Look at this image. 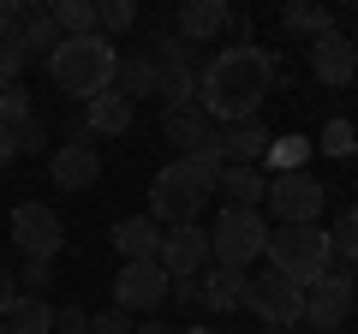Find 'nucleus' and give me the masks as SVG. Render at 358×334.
Instances as JSON below:
<instances>
[{"mask_svg":"<svg viewBox=\"0 0 358 334\" xmlns=\"http://www.w3.org/2000/svg\"><path fill=\"white\" fill-rule=\"evenodd\" d=\"M54 334H90V317L78 305H60L54 310Z\"/></svg>","mask_w":358,"mask_h":334,"instance_id":"obj_34","label":"nucleus"},{"mask_svg":"<svg viewBox=\"0 0 358 334\" xmlns=\"http://www.w3.org/2000/svg\"><path fill=\"white\" fill-rule=\"evenodd\" d=\"M305 155H310L305 138H275L263 161H275V173H305Z\"/></svg>","mask_w":358,"mask_h":334,"instance_id":"obj_29","label":"nucleus"},{"mask_svg":"<svg viewBox=\"0 0 358 334\" xmlns=\"http://www.w3.org/2000/svg\"><path fill=\"white\" fill-rule=\"evenodd\" d=\"M352 36H358V18H352Z\"/></svg>","mask_w":358,"mask_h":334,"instance_id":"obj_43","label":"nucleus"},{"mask_svg":"<svg viewBox=\"0 0 358 334\" xmlns=\"http://www.w3.org/2000/svg\"><path fill=\"white\" fill-rule=\"evenodd\" d=\"M24 286L42 298V286H48V263H24Z\"/></svg>","mask_w":358,"mask_h":334,"instance_id":"obj_37","label":"nucleus"},{"mask_svg":"<svg viewBox=\"0 0 358 334\" xmlns=\"http://www.w3.org/2000/svg\"><path fill=\"white\" fill-rule=\"evenodd\" d=\"M215 197H227L233 209H257L268 197V180L257 173V167H221L215 173Z\"/></svg>","mask_w":358,"mask_h":334,"instance_id":"obj_17","label":"nucleus"},{"mask_svg":"<svg viewBox=\"0 0 358 334\" xmlns=\"http://www.w3.org/2000/svg\"><path fill=\"white\" fill-rule=\"evenodd\" d=\"M48 180L60 191H90L102 180V155L84 150V143H60V150H48Z\"/></svg>","mask_w":358,"mask_h":334,"instance_id":"obj_13","label":"nucleus"},{"mask_svg":"<svg viewBox=\"0 0 358 334\" xmlns=\"http://www.w3.org/2000/svg\"><path fill=\"white\" fill-rule=\"evenodd\" d=\"M13 155H18V150H13V131H6V126H0V167H6V161H13Z\"/></svg>","mask_w":358,"mask_h":334,"instance_id":"obj_39","label":"nucleus"},{"mask_svg":"<svg viewBox=\"0 0 358 334\" xmlns=\"http://www.w3.org/2000/svg\"><path fill=\"white\" fill-rule=\"evenodd\" d=\"M90 334H131V317L126 310H102V317H90Z\"/></svg>","mask_w":358,"mask_h":334,"instance_id":"obj_35","label":"nucleus"},{"mask_svg":"<svg viewBox=\"0 0 358 334\" xmlns=\"http://www.w3.org/2000/svg\"><path fill=\"white\" fill-rule=\"evenodd\" d=\"M215 143H221V161L227 167H257L268 155V143H275V131L263 119H245V126H221Z\"/></svg>","mask_w":358,"mask_h":334,"instance_id":"obj_14","label":"nucleus"},{"mask_svg":"<svg viewBox=\"0 0 358 334\" xmlns=\"http://www.w3.org/2000/svg\"><path fill=\"white\" fill-rule=\"evenodd\" d=\"M281 24L293 30V36L317 42V36H329V30H334V13H322V6H310V0H293V6L281 13Z\"/></svg>","mask_w":358,"mask_h":334,"instance_id":"obj_24","label":"nucleus"},{"mask_svg":"<svg viewBox=\"0 0 358 334\" xmlns=\"http://www.w3.org/2000/svg\"><path fill=\"white\" fill-rule=\"evenodd\" d=\"M13 150H18V155H48V126H42L36 114L18 119V126H13Z\"/></svg>","mask_w":358,"mask_h":334,"instance_id":"obj_31","label":"nucleus"},{"mask_svg":"<svg viewBox=\"0 0 358 334\" xmlns=\"http://www.w3.org/2000/svg\"><path fill=\"white\" fill-rule=\"evenodd\" d=\"M322 150H329V155H346V150H358V131L346 126V119H329V131H322Z\"/></svg>","mask_w":358,"mask_h":334,"instance_id":"obj_33","label":"nucleus"},{"mask_svg":"<svg viewBox=\"0 0 358 334\" xmlns=\"http://www.w3.org/2000/svg\"><path fill=\"white\" fill-rule=\"evenodd\" d=\"M84 126L90 138H120V131H131V102L126 96H96V102H84Z\"/></svg>","mask_w":358,"mask_h":334,"instance_id":"obj_18","label":"nucleus"},{"mask_svg":"<svg viewBox=\"0 0 358 334\" xmlns=\"http://www.w3.org/2000/svg\"><path fill=\"white\" fill-rule=\"evenodd\" d=\"M329 239H334V257L352 269V263H358V203H346V209H341V221H334Z\"/></svg>","mask_w":358,"mask_h":334,"instance_id":"obj_28","label":"nucleus"},{"mask_svg":"<svg viewBox=\"0 0 358 334\" xmlns=\"http://www.w3.org/2000/svg\"><path fill=\"white\" fill-rule=\"evenodd\" d=\"M245 310H257L263 328H293V322H305V286H293L275 269L245 275Z\"/></svg>","mask_w":358,"mask_h":334,"instance_id":"obj_6","label":"nucleus"},{"mask_svg":"<svg viewBox=\"0 0 358 334\" xmlns=\"http://www.w3.org/2000/svg\"><path fill=\"white\" fill-rule=\"evenodd\" d=\"M131 24H138V6L131 0H96V36H120Z\"/></svg>","mask_w":358,"mask_h":334,"instance_id":"obj_27","label":"nucleus"},{"mask_svg":"<svg viewBox=\"0 0 358 334\" xmlns=\"http://www.w3.org/2000/svg\"><path fill=\"white\" fill-rule=\"evenodd\" d=\"M263 334H287V328H263Z\"/></svg>","mask_w":358,"mask_h":334,"instance_id":"obj_42","label":"nucleus"},{"mask_svg":"<svg viewBox=\"0 0 358 334\" xmlns=\"http://www.w3.org/2000/svg\"><path fill=\"white\" fill-rule=\"evenodd\" d=\"M13 30H18V42H24V54H42V60H48V54H54V42H60V24H54V13H48V6H24Z\"/></svg>","mask_w":358,"mask_h":334,"instance_id":"obj_20","label":"nucleus"},{"mask_svg":"<svg viewBox=\"0 0 358 334\" xmlns=\"http://www.w3.org/2000/svg\"><path fill=\"white\" fill-rule=\"evenodd\" d=\"M346 317H352V275L346 269H329L322 281L305 286V322L317 334H334Z\"/></svg>","mask_w":358,"mask_h":334,"instance_id":"obj_9","label":"nucleus"},{"mask_svg":"<svg viewBox=\"0 0 358 334\" xmlns=\"http://www.w3.org/2000/svg\"><path fill=\"white\" fill-rule=\"evenodd\" d=\"M18 119H30V96H24V84H0V126L13 131Z\"/></svg>","mask_w":358,"mask_h":334,"instance_id":"obj_32","label":"nucleus"},{"mask_svg":"<svg viewBox=\"0 0 358 334\" xmlns=\"http://www.w3.org/2000/svg\"><path fill=\"white\" fill-rule=\"evenodd\" d=\"M167 298H173V305H203V286H197V275L173 281V286H167Z\"/></svg>","mask_w":358,"mask_h":334,"instance_id":"obj_36","label":"nucleus"},{"mask_svg":"<svg viewBox=\"0 0 358 334\" xmlns=\"http://www.w3.org/2000/svg\"><path fill=\"white\" fill-rule=\"evenodd\" d=\"M114 251L126 263H155V257H162V227H155L150 215H126L114 227Z\"/></svg>","mask_w":358,"mask_h":334,"instance_id":"obj_16","label":"nucleus"},{"mask_svg":"<svg viewBox=\"0 0 358 334\" xmlns=\"http://www.w3.org/2000/svg\"><path fill=\"white\" fill-rule=\"evenodd\" d=\"M150 66H197V72H203V60H197V48L185 36H173V30H155V42H150Z\"/></svg>","mask_w":358,"mask_h":334,"instance_id":"obj_26","label":"nucleus"},{"mask_svg":"<svg viewBox=\"0 0 358 334\" xmlns=\"http://www.w3.org/2000/svg\"><path fill=\"white\" fill-rule=\"evenodd\" d=\"M167 269L162 263H120L114 275V310H162L167 305Z\"/></svg>","mask_w":358,"mask_h":334,"instance_id":"obj_10","label":"nucleus"},{"mask_svg":"<svg viewBox=\"0 0 358 334\" xmlns=\"http://www.w3.org/2000/svg\"><path fill=\"white\" fill-rule=\"evenodd\" d=\"M268 90H275V60H268V48H257V42L221 48L215 60L197 72V102H203V114L221 119V126L257 119V108L268 102Z\"/></svg>","mask_w":358,"mask_h":334,"instance_id":"obj_1","label":"nucleus"},{"mask_svg":"<svg viewBox=\"0 0 358 334\" xmlns=\"http://www.w3.org/2000/svg\"><path fill=\"white\" fill-rule=\"evenodd\" d=\"M131 334H179V328H162V322H143V328H131Z\"/></svg>","mask_w":358,"mask_h":334,"instance_id":"obj_40","label":"nucleus"},{"mask_svg":"<svg viewBox=\"0 0 358 334\" xmlns=\"http://www.w3.org/2000/svg\"><path fill=\"white\" fill-rule=\"evenodd\" d=\"M233 24V13H227V0H185L179 6V24H173V36H185L197 48V42H209V36H221V30Z\"/></svg>","mask_w":358,"mask_h":334,"instance_id":"obj_15","label":"nucleus"},{"mask_svg":"<svg viewBox=\"0 0 358 334\" xmlns=\"http://www.w3.org/2000/svg\"><path fill=\"white\" fill-rule=\"evenodd\" d=\"M155 102H162V114L197 102V66H155Z\"/></svg>","mask_w":358,"mask_h":334,"instance_id":"obj_21","label":"nucleus"},{"mask_svg":"<svg viewBox=\"0 0 358 334\" xmlns=\"http://www.w3.org/2000/svg\"><path fill=\"white\" fill-rule=\"evenodd\" d=\"M0 322H6V334H54V305L36 298V293H24V298H13V310Z\"/></svg>","mask_w":358,"mask_h":334,"instance_id":"obj_22","label":"nucleus"},{"mask_svg":"<svg viewBox=\"0 0 358 334\" xmlns=\"http://www.w3.org/2000/svg\"><path fill=\"white\" fill-rule=\"evenodd\" d=\"M0 334H6V322H0Z\"/></svg>","mask_w":358,"mask_h":334,"instance_id":"obj_44","label":"nucleus"},{"mask_svg":"<svg viewBox=\"0 0 358 334\" xmlns=\"http://www.w3.org/2000/svg\"><path fill=\"white\" fill-rule=\"evenodd\" d=\"M203 310H245V275L239 269H203Z\"/></svg>","mask_w":358,"mask_h":334,"instance_id":"obj_19","label":"nucleus"},{"mask_svg":"<svg viewBox=\"0 0 358 334\" xmlns=\"http://www.w3.org/2000/svg\"><path fill=\"white\" fill-rule=\"evenodd\" d=\"M263 245H268V221L257 215V209H221V221L209 227V257L221 263V269H239L251 275V263L263 257Z\"/></svg>","mask_w":358,"mask_h":334,"instance_id":"obj_5","label":"nucleus"},{"mask_svg":"<svg viewBox=\"0 0 358 334\" xmlns=\"http://www.w3.org/2000/svg\"><path fill=\"white\" fill-rule=\"evenodd\" d=\"M263 257H268V269L287 275L293 286H310V281L329 275L334 239L322 227H275V233H268V245H263Z\"/></svg>","mask_w":358,"mask_h":334,"instance_id":"obj_4","label":"nucleus"},{"mask_svg":"<svg viewBox=\"0 0 358 334\" xmlns=\"http://www.w3.org/2000/svg\"><path fill=\"white\" fill-rule=\"evenodd\" d=\"M215 161H203V155H179V161L155 167L150 180V221L155 227H192L197 215H203V203L215 197Z\"/></svg>","mask_w":358,"mask_h":334,"instance_id":"obj_2","label":"nucleus"},{"mask_svg":"<svg viewBox=\"0 0 358 334\" xmlns=\"http://www.w3.org/2000/svg\"><path fill=\"white\" fill-rule=\"evenodd\" d=\"M263 203L275 209V221H281V227H317L322 203H329V185H322L317 173H275Z\"/></svg>","mask_w":358,"mask_h":334,"instance_id":"obj_7","label":"nucleus"},{"mask_svg":"<svg viewBox=\"0 0 358 334\" xmlns=\"http://www.w3.org/2000/svg\"><path fill=\"white\" fill-rule=\"evenodd\" d=\"M114 42L108 36H60L48 54V78H54V90L72 96V102H96V96L114 90Z\"/></svg>","mask_w":358,"mask_h":334,"instance_id":"obj_3","label":"nucleus"},{"mask_svg":"<svg viewBox=\"0 0 358 334\" xmlns=\"http://www.w3.org/2000/svg\"><path fill=\"white\" fill-rule=\"evenodd\" d=\"M179 334H215V328H179Z\"/></svg>","mask_w":358,"mask_h":334,"instance_id":"obj_41","label":"nucleus"},{"mask_svg":"<svg viewBox=\"0 0 358 334\" xmlns=\"http://www.w3.org/2000/svg\"><path fill=\"white\" fill-rule=\"evenodd\" d=\"M310 72H317V84L341 90V84H352V78H358V48L341 36V30H329V36L310 42Z\"/></svg>","mask_w":358,"mask_h":334,"instance_id":"obj_12","label":"nucleus"},{"mask_svg":"<svg viewBox=\"0 0 358 334\" xmlns=\"http://www.w3.org/2000/svg\"><path fill=\"white\" fill-rule=\"evenodd\" d=\"M30 66L24 42H18V30H0V84H18V72Z\"/></svg>","mask_w":358,"mask_h":334,"instance_id":"obj_30","label":"nucleus"},{"mask_svg":"<svg viewBox=\"0 0 358 334\" xmlns=\"http://www.w3.org/2000/svg\"><path fill=\"white\" fill-rule=\"evenodd\" d=\"M48 13L60 24V36H96V6L90 0H54Z\"/></svg>","mask_w":358,"mask_h":334,"instance_id":"obj_25","label":"nucleus"},{"mask_svg":"<svg viewBox=\"0 0 358 334\" xmlns=\"http://www.w3.org/2000/svg\"><path fill=\"white\" fill-rule=\"evenodd\" d=\"M13 245L24 251V263H54L66 245V227H60V209L48 203H18L13 209Z\"/></svg>","mask_w":358,"mask_h":334,"instance_id":"obj_8","label":"nucleus"},{"mask_svg":"<svg viewBox=\"0 0 358 334\" xmlns=\"http://www.w3.org/2000/svg\"><path fill=\"white\" fill-rule=\"evenodd\" d=\"M114 96H126V102L155 96V66H150V54H126V60L114 66Z\"/></svg>","mask_w":358,"mask_h":334,"instance_id":"obj_23","label":"nucleus"},{"mask_svg":"<svg viewBox=\"0 0 358 334\" xmlns=\"http://www.w3.org/2000/svg\"><path fill=\"white\" fill-rule=\"evenodd\" d=\"M13 269H6V263H0V317H6V310H13Z\"/></svg>","mask_w":358,"mask_h":334,"instance_id":"obj_38","label":"nucleus"},{"mask_svg":"<svg viewBox=\"0 0 358 334\" xmlns=\"http://www.w3.org/2000/svg\"><path fill=\"white\" fill-rule=\"evenodd\" d=\"M167 269V281H185V275H197L209 263V233L197 227H162V257H155Z\"/></svg>","mask_w":358,"mask_h":334,"instance_id":"obj_11","label":"nucleus"}]
</instances>
